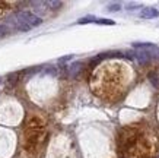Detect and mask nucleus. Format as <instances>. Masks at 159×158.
Here are the masks:
<instances>
[{
    "label": "nucleus",
    "mask_w": 159,
    "mask_h": 158,
    "mask_svg": "<svg viewBox=\"0 0 159 158\" xmlns=\"http://www.w3.org/2000/svg\"><path fill=\"white\" fill-rule=\"evenodd\" d=\"M0 82H2V78H0Z\"/></svg>",
    "instance_id": "16"
},
{
    "label": "nucleus",
    "mask_w": 159,
    "mask_h": 158,
    "mask_svg": "<svg viewBox=\"0 0 159 158\" xmlns=\"http://www.w3.org/2000/svg\"><path fill=\"white\" fill-rule=\"evenodd\" d=\"M133 47L136 50H143L149 53L150 57H159V47L152 43H133Z\"/></svg>",
    "instance_id": "2"
},
{
    "label": "nucleus",
    "mask_w": 159,
    "mask_h": 158,
    "mask_svg": "<svg viewBox=\"0 0 159 158\" xmlns=\"http://www.w3.org/2000/svg\"><path fill=\"white\" fill-rule=\"evenodd\" d=\"M45 73H48V75H53V76H56V69H53V67H47L45 69Z\"/></svg>",
    "instance_id": "13"
},
{
    "label": "nucleus",
    "mask_w": 159,
    "mask_h": 158,
    "mask_svg": "<svg viewBox=\"0 0 159 158\" xmlns=\"http://www.w3.org/2000/svg\"><path fill=\"white\" fill-rule=\"evenodd\" d=\"M45 5L51 6V9H58V7H61L63 6V3L61 2H45Z\"/></svg>",
    "instance_id": "8"
},
{
    "label": "nucleus",
    "mask_w": 159,
    "mask_h": 158,
    "mask_svg": "<svg viewBox=\"0 0 159 158\" xmlns=\"http://www.w3.org/2000/svg\"><path fill=\"white\" fill-rule=\"evenodd\" d=\"M82 67H83V63L82 62H75V63H72V65H69V66H67L69 76H70V78H76L77 75L80 73Z\"/></svg>",
    "instance_id": "5"
},
{
    "label": "nucleus",
    "mask_w": 159,
    "mask_h": 158,
    "mask_svg": "<svg viewBox=\"0 0 159 158\" xmlns=\"http://www.w3.org/2000/svg\"><path fill=\"white\" fill-rule=\"evenodd\" d=\"M137 7H140V6H137V5H129V6H127V10H134V9H137Z\"/></svg>",
    "instance_id": "14"
},
{
    "label": "nucleus",
    "mask_w": 159,
    "mask_h": 158,
    "mask_svg": "<svg viewBox=\"0 0 159 158\" xmlns=\"http://www.w3.org/2000/svg\"><path fill=\"white\" fill-rule=\"evenodd\" d=\"M95 24H99V25H114L116 22H114V21H111V19H105V18H98Z\"/></svg>",
    "instance_id": "7"
},
{
    "label": "nucleus",
    "mask_w": 159,
    "mask_h": 158,
    "mask_svg": "<svg viewBox=\"0 0 159 158\" xmlns=\"http://www.w3.org/2000/svg\"><path fill=\"white\" fill-rule=\"evenodd\" d=\"M97 19L98 18H95V16H85V18H82V19H79L77 21V24H80V25H83V24H91V22H97Z\"/></svg>",
    "instance_id": "6"
},
{
    "label": "nucleus",
    "mask_w": 159,
    "mask_h": 158,
    "mask_svg": "<svg viewBox=\"0 0 159 158\" xmlns=\"http://www.w3.org/2000/svg\"><path fill=\"white\" fill-rule=\"evenodd\" d=\"M149 79H150V82L153 84V86H156V88H158V86H159V81H158V76H156L155 73H150Z\"/></svg>",
    "instance_id": "10"
},
{
    "label": "nucleus",
    "mask_w": 159,
    "mask_h": 158,
    "mask_svg": "<svg viewBox=\"0 0 159 158\" xmlns=\"http://www.w3.org/2000/svg\"><path fill=\"white\" fill-rule=\"evenodd\" d=\"M120 9H121V6L118 5V3H114V5L108 6V9H107V10H108V12H118Z\"/></svg>",
    "instance_id": "11"
},
{
    "label": "nucleus",
    "mask_w": 159,
    "mask_h": 158,
    "mask_svg": "<svg viewBox=\"0 0 159 158\" xmlns=\"http://www.w3.org/2000/svg\"><path fill=\"white\" fill-rule=\"evenodd\" d=\"M159 16V10L155 7H143L140 10V18L142 19H153Z\"/></svg>",
    "instance_id": "4"
},
{
    "label": "nucleus",
    "mask_w": 159,
    "mask_h": 158,
    "mask_svg": "<svg viewBox=\"0 0 159 158\" xmlns=\"http://www.w3.org/2000/svg\"><path fill=\"white\" fill-rule=\"evenodd\" d=\"M7 82H9V85H15L16 82H18V73H13V75H9V78H7Z\"/></svg>",
    "instance_id": "9"
},
{
    "label": "nucleus",
    "mask_w": 159,
    "mask_h": 158,
    "mask_svg": "<svg viewBox=\"0 0 159 158\" xmlns=\"http://www.w3.org/2000/svg\"><path fill=\"white\" fill-rule=\"evenodd\" d=\"M72 57H73V56H67V57H61V59H60V62H66V60H70Z\"/></svg>",
    "instance_id": "15"
},
{
    "label": "nucleus",
    "mask_w": 159,
    "mask_h": 158,
    "mask_svg": "<svg viewBox=\"0 0 159 158\" xmlns=\"http://www.w3.org/2000/svg\"><path fill=\"white\" fill-rule=\"evenodd\" d=\"M130 54H131L130 59L137 60V63H139V65H146V63H149L150 59H152L149 53L143 51V50H137V51H133V53H130Z\"/></svg>",
    "instance_id": "3"
},
{
    "label": "nucleus",
    "mask_w": 159,
    "mask_h": 158,
    "mask_svg": "<svg viewBox=\"0 0 159 158\" xmlns=\"http://www.w3.org/2000/svg\"><path fill=\"white\" fill-rule=\"evenodd\" d=\"M13 28L16 31H20V32H26L29 29L35 28V26H38V25L43 24V19L37 16V15L31 13L28 10H20L18 13L13 16Z\"/></svg>",
    "instance_id": "1"
},
{
    "label": "nucleus",
    "mask_w": 159,
    "mask_h": 158,
    "mask_svg": "<svg viewBox=\"0 0 159 158\" xmlns=\"http://www.w3.org/2000/svg\"><path fill=\"white\" fill-rule=\"evenodd\" d=\"M7 32H9V31H7V26H6V25H0V38L5 37Z\"/></svg>",
    "instance_id": "12"
}]
</instances>
